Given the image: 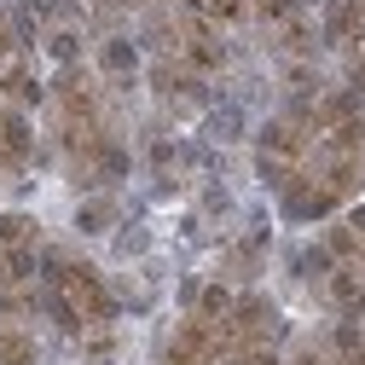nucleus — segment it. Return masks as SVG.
<instances>
[{
  "label": "nucleus",
  "mask_w": 365,
  "mask_h": 365,
  "mask_svg": "<svg viewBox=\"0 0 365 365\" xmlns=\"http://www.w3.org/2000/svg\"><path fill=\"white\" fill-rule=\"evenodd\" d=\"M47 279H53V290L87 319V325H110L116 319V296L105 290V279L87 261H70V255H53L47 261Z\"/></svg>",
  "instance_id": "f257e3e1"
},
{
  "label": "nucleus",
  "mask_w": 365,
  "mask_h": 365,
  "mask_svg": "<svg viewBox=\"0 0 365 365\" xmlns=\"http://www.w3.org/2000/svg\"><path fill=\"white\" fill-rule=\"evenodd\" d=\"M313 133H319L313 110H284V116H272V122L261 128V168H267L272 180H284L290 168H302L307 151H313Z\"/></svg>",
  "instance_id": "f03ea898"
},
{
  "label": "nucleus",
  "mask_w": 365,
  "mask_h": 365,
  "mask_svg": "<svg viewBox=\"0 0 365 365\" xmlns=\"http://www.w3.org/2000/svg\"><path fill=\"white\" fill-rule=\"evenodd\" d=\"M220 331H226V354H238V348H272V342H279V313H272L267 296H238Z\"/></svg>",
  "instance_id": "7ed1b4c3"
},
{
  "label": "nucleus",
  "mask_w": 365,
  "mask_h": 365,
  "mask_svg": "<svg viewBox=\"0 0 365 365\" xmlns=\"http://www.w3.org/2000/svg\"><path fill=\"white\" fill-rule=\"evenodd\" d=\"M226 359V331L203 325V319H186L168 336V365H220Z\"/></svg>",
  "instance_id": "20e7f679"
},
{
  "label": "nucleus",
  "mask_w": 365,
  "mask_h": 365,
  "mask_svg": "<svg viewBox=\"0 0 365 365\" xmlns=\"http://www.w3.org/2000/svg\"><path fill=\"white\" fill-rule=\"evenodd\" d=\"M35 151V128L24 110H0V168H24Z\"/></svg>",
  "instance_id": "39448f33"
},
{
  "label": "nucleus",
  "mask_w": 365,
  "mask_h": 365,
  "mask_svg": "<svg viewBox=\"0 0 365 365\" xmlns=\"http://www.w3.org/2000/svg\"><path fill=\"white\" fill-rule=\"evenodd\" d=\"M359 29H365V0H331V12H325V35L331 41H359Z\"/></svg>",
  "instance_id": "423d86ee"
},
{
  "label": "nucleus",
  "mask_w": 365,
  "mask_h": 365,
  "mask_svg": "<svg viewBox=\"0 0 365 365\" xmlns=\"http://www.w3.org/2000/svg\"><path fill=\"white\" fill-rule=\"evenodd\" d=\"M331 365H365V331H359V319H342V325H336Z\"/></svg>",
  "instance_id": "0eeeda50"
},
{
  "label": "nucleus",
  "mask_w": 365,
  "mask_h": 365,
  "mask_svg": "<svg viewBox=\"0 0 365 365\" xmlns=\"http://www.w3.org/2000/svg\"><path fill=\"white\" fill-rule=\"evenodd\" d=\"M226 313H232V296H226L220 284L192 290V319H203V325H226Z\"/></svg>",
  "instance_id": "6e6552de"
},
{
  "label": "nucleus",
  "mask_w": 365,
  "mask_h": 365,
  "mask_svg": "<svg viewBox=\"0 0 365 365\" xmlns=\"http://www.w3.org/2000/svg\"><path fill=\"white\" fill-rule=\"evenodd\" d=\"M35 238H41V226L29 215H18V209L0 215V250H35Z\"/></svg>",
  "instance_id": "1a4fd4ad"
},
{
  "label": "nucleus",
  "mask_w": 365,
  "mask_h": 365,
  "mask_svg": "<svg viewBox=\"0 0 365 365\" xmlns=\"http://www.w3.org/2000/svg\"><path fill=\"white\" fill-rule=\"evenodd\" d=\"M0 93H6L12 105H35L41 87H35V76H29L24 64H0Z\"/></svg>",
  "instance_id": "9d476101"
},
{
  "label": "nucleus",
  "mask_w": 365,
  "mask_h": 365,
  "mask_svg": "<svg viewBox=\"0 0 365 365\" xmlns=\"http://www.w3.org/2000/svg\"><path fill=\"white\" fill-rule=\"evenodd\" d=\"M99 64H105L110 76H133V70H140V53H133V41H105Z\"/></svg>",
  "instance_id": "9b49d317"
},
{
  "label": "nucleus",
  "mask_w": 365,
  "mask_h": 365,
  "mask_svg": "<svg viewBox=\"0 0 365 365\" xmlns=\"http://www.w3.org/2000/svg\"><path fill=\"white\" fill-rule=\"evenodd\" d=\"M192 12H203L209 24H244L250 18V0H197Z\"/></svg>",
  "instance_id": "f8f14e48"
},
{
  "label": "nucleus",
  "mask_w": 365,
  "mask_h": 365,
  "mask_svg": "<svg viewBox=\"0 0 365 365\" xmlns=\"http://www.w3.org/2000/svg\"><path fill=\"white\" fill-rule=\"evenodd\" d=\"M0 365H35V342L24 331H0Z\"/></svg>",
  "instance_id": "ddd939ff"
},
{
  "label": "nucleus",
  "mask_w": 365,
  "mask_h": 365,
  "mask_svg": "<svg viewBox=\"0 0 365 365\" xmlns=\"http://www.w3.org/2000/svg\"><path fill=\"white\" fill-rule=\"evenodd\" d=\"M6 255V272H12V284H24L29 272H35V250H0Z\"/></svg>",
  "instance_id": "4468645a"
},
{
  "label": "nucleus",
  "mask_w": 365,
  "mask_h": 365,
  "mask_svg": "<svg viewBox=\"0 0 365 365\" xmlns=\"http://www.w3.org/2000/svg\"><path fill=\"white\" fill-rule=\"evenodd\" d=\"M47 53H53V58H58V64H76V53H81V41H76V35H70V29H58V35H53V41H47Z\"/></svg>",
  "instance_id": "2eb2a0df"
},
{
  "label": "nucleus",
  "mask_w": 365,
  "mask_h": 365,
  "mask_svg": "<svg viewBox=\"0 0 365 365\" xmlns=\"http://www.w3.org/2000/svg\"><path fill=\"white\" fill-rule=\"evenodd\" d=\"M105 226H110V203H99V197H93V203L81 209V232H105Z\"/></svg>",
  "instance_id": "dca6fc26"
},
{
  "label": "nucleus",
  "mask_w": 365,
  "mask_h": 365,
  "mask_svg": "<svg viewBox=\"0 0 365 365\" xmlns=\"http://www.w3.org/2000/svg\"><path fill=\"white\" fill-rule=\"evenodd\" d=\"M250 12H261V18H272V24H284V18L296 12V0H250Z\"/></svg>",
  "instance_id": "f3484780"
},
{
  "label": "nucleus",
  "mask_w": 365,
  "mask_h": 365,
  "mask_svg": "<svg viewBox=\"0 0 365 365\" xmlns=\"http://www.w3.org/2000/svg\"><path fill=\"white\" fill-rule=\"evenodd\" d=\"M226 365H279V354L272 348H238V354H226Z\"/></svg>",
  "instance_id": "a211bd4d"
},
{
  "label": "nucleus",
  "mask_w": 365,
  "mask_h": 365,
  "mask_svg": "<svg viewBox=\"0 0 365 365\" xmlns=\"http://www.w3.org/2000/svg\"><path fill=\"white\" fill-rule=\"evenodd\" d=\"M24 313V296H12V290H0V319H18Z\"/></svg>",
  "instance_id": "6ab92c4d"
},
{
  "label": "nucleus",
  "mask_w": 365,
  "mask_h": 365,
  "mask_svg": "<svg viewBox=\"0 0 365 365\" xmlns=\"http://www.w3.org/2000/svg\"><path fill=\"white\" fill-rule=\"evenodd\" d=\"M296 365H331V354H313V348H302V354H296Z\"/></svg>",
  "instance_id": "aec40b11"
}]
</instances>
